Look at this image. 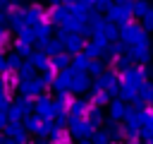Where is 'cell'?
I'll return each mask as SVG.
<instances>
[{"label":"cell","mask_w":153,"mask_h":144,"mask_svg":"<svg viewBox=\"0 0 153 144\" xmlns=\"http://www.w3.org/2000/svg\"><path fill=\"white\" fill-rule=\"evenodd\" d=\"M143 22H146V29H153V10H148L143 14Z\"/></svg>","instance_id":"obj_2"},{"label":"cell","mask_w":153,"mask_h":144,"mask_svg":"<svg viewBox=\"0 0 153 144\" xmlns=\"http://www.w3.org/2000/svg\"><path fill=\"white\" fill-rule=\"evenodd\" d=\"M127 14H129L127 7H112V10H110V17H112V19H127Z\"/></svg>","instance_id":"obj_1"},{"label":"cell","mask_w":153,"mask_h":144,"mask_svg":"<svg viewBox=\"0 0 153 144\" xmlns=\"http://www.w3.org/2000/svg\"><path fill=\"white\" fill-rule=\"evenodd\" d=\"M134 12H136V14H146V12H148V7H146V2H136V7H134Z\"/></svg>","instance_id":"obj_3"}]
</instances>
